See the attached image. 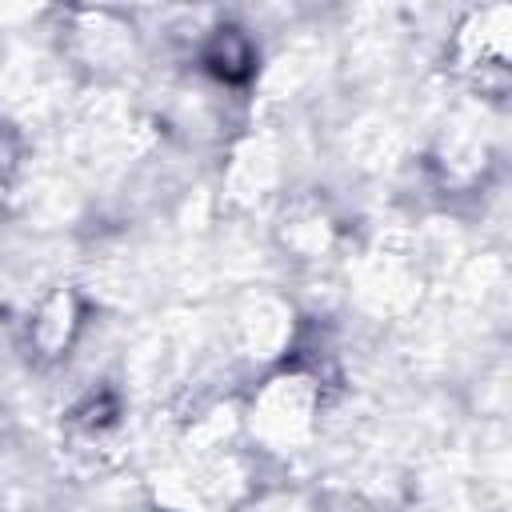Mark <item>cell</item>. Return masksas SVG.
<instances>
[{
	"instance_id": "cell-1",
	"label": "cell",
	"mask_w": 512,
	"mask_h": 512,
	"mask_svg": "<svg viewBox=\"0 0 512 512\" xmlns=\"http://www.w3.org/2000/svg\"><path fill=\"white\" fill-rule=\"evenodd\" d=\"M204 64L216 80L224 84H244L252 76V64H256V52H252V40L240 32V28H216L212 40L204 44Z\"/></svg>"
}]
</instances>
